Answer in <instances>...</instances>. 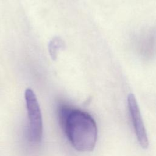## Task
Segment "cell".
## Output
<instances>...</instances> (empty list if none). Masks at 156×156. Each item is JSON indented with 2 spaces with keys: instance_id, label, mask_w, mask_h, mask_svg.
<instances>
[{
  "instance_id": "277c9868",
  "label": "cell",
  "mask_w": 156,
  "mask_h": 156,
  "mask_svg": "<svg viewBox=\"0 0 156 156\" xmlns=\"http://www.w3.org/2000/svg\"><path fill=\"white\" fill-rule=\"evenodd\" d=\"M64 46V42L59 37H55L51 40L49 44V52L53 60H55L57 58L58 50L63 48Z\"/></svg>"
},
{
  "instance_id": "3957f363",
  "label": "cell",
  "mask_w": 156,
  "mask_h": 156,
  "mask_svg": "<svg viewBox=\"0 0 156 156\" xmlns=\"http://www.w3.org/2000/svg\"><path fill=\"white\" fill-rule=\"evenodd\" d=\"M127 104L131 121L138 143L143 148L147 149L149 146L147 132L137 101L133 94H130L128 96Z\"/></svg>"
},
{
  "instance_id": "7a4b0ae2",
  "label": "cell",
  "mask_w": 156,
  "mask_h": 156,
  "mask_svg": "<svg viewBox=\"0 0 156 156\" xmlns=\"http://www.w3.org/2000/svg\"><path fill=\"white\" fill-rule=\"evenodd\" d=\"M24 95L29 119L28 138L31 143L37 144L41 141L43 135L41 110L36 96L31 89H26Z\"/></svg>"
},
{
  "instance_id": "6da1fadb",
  "label": "cell",
  "mask_w": 156,
  "mask_h": 156,
  "mask_svg": "<svg viewBox=\"0 0 156 156\" xmlns=\"http://www.w3.org/2000/svg\"><path fill=\"white\" fill-rule=\"evenodd\" d=\"M59 121L71 145L77 151H92L96 143V123L88 113L67 105L58 108Z\"/></svg>"
}]
</instances>
